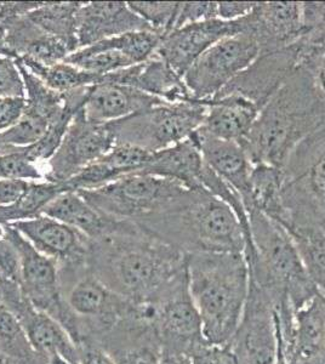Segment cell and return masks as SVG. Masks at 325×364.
I'll use <instances>...</instances> for the list:
<instances>
[{
  "mask_svg": "<svg viewBox=\"0 0 325 364\" xmlns=\"http://www.w3.org/2000/svg\"><path fill=\"white\" fill-rule=\"evenodd\" d=\"M87 269L105 286L142 306L187 265V255L142 231L91 240Z\"/></svg>",
  "mask_w": 325,
  "mask_h": 364,
  "instance_id": "6da1fadb",
  "label": "cell"
},
{
  "mask_svg": "<svg viewBox=\"0 0 325 364\" xmlns=\"http://www.w3.org/2000/svg\"><path fill=\"white\" fill-rule=\"evenodd\" d=\"M325 129V97L312 75L299 66L272 96L240 145L252 164L283 169L292 152Z\"/></svg>",
  "mask_w": 325,
  "mask_h": 364,
  "instance_id": "7a4b0ae2",
  "label": "cell"
},
{
  "mask_svg": "<svg viewBox=\"0 0 325 364\" xmlns=\"http://www.w3.org/2000/svg\"><path fill=\"white\" fill-rule=\"evenodd\" d=\"M247 213L256 250L245 259L249 281L271 300L280 329L289 331L297 311L319 291L309 279L288 231L256 209Z\"/></svg>",
  "mask_w": 325,
  "mask_h": 364,
  "instance_id": "3957f363",
  "label": "cell"
},
{
  "mask_svg": "<svg viewBox=\"0 0 325 364\" xmlns=\"http://www.w3.org/2000/svg\"><path fill=\"white\" fill-rule=\"evenodd\" d=\"M142 231L186 255L243 252L245 238L238 218L206 188L188 190L164 210L134 221Z\"/></svg>",
  "mask_w": 325,
  "mask_h": 364,
  "instance_id": "277c9868",
  "label": "cell"
},
{
  "mask_svg": "<svg viewBox=\"0 0 325 364\" xmlns=\"http://www.w3.org/2000/svg\"><path fill=\"white\" fill-rule=\"evenodd\" d=\"M191 296L208 343L225 346L238 327L249 291L243 252H197L187 255Z\"/></svg>",
  "mask_w": 325,
  "mask_h": 364,
  "instance_id": "5b68a950",
  "label": "cell"
},
{
  "mask_svg": "<svg viewBox=\"0 0 325 364\" xmlns=\"http://www.w3.org/2000/svg\"><path fill=\"white\" fill-rule=\"evenodd\" d=\"M282 170L283 228L289 235L325 236V129L304 141Z\"/></svg>",
  "mask_w": 325,
  "mask_h": 364,
  "instance_id": "8992f818",
  "label": "cell"
},
{
  "mask_svg": "<svg viewBox=\"0 0 325 364\" xmlns=\"http://www.w3.org/2000/svg\"><path fill=\"white\" fill-rule=\"evenodd\" d=\"M206 105L194 100L163 104L123 119L107 123L115 145H130L158 152L190 139L204 124Z\"/></svg>",
  "mask_w": 325,
  "mask_h": 364,
  "instance_id": "52a82bcc",
  "label": "cell"
},
{
  "mask_svg": "<svg viewBox=\"0 0 325 364\" xmlns=\"http://www.w3.org/2000/svg\"><path fill=\"white\" fill-rule=\"evenodd\" d=\"M156 331L161 350L191 357L208 343L202 321L191 296L187 265L175 274L147 305H142Z\"/></svg>",
  "mask_w": 325,
  "mask_h": 364,
  "instance_id": "ba28073f",
  "label": "cell"
},
{
  "mask_svg": "<svg viewBox=\"0 0 325 364\" xmlns=\"http://www.w3.org/2000/svg\"><path fill=\"white\" fill-rule=\"evenodd\" d=\"M188 188L153 175L130 174L97 190L78 191L87 203L118 219L137 220L164 210Z\"/></svg>",
  "mask_w": 325,
  "mask_h": 364,
  "instance_id": "9c48e42d",
  "label": "cell"
},
{
  "mask_svg": "<svg viewBox=\"0 0 325 364\" xmlns=\"http://www.w3.org/2000/svg\"><path fill=\"white\" fill-rule=\"evenodd\" d=\"M4 235L20 255L21 289L37 310L61 324L75 343L78 336V318L72 312L62 293L58 266L44 257L10 225H3Z\"/></svg>",
  "mask_w": 325,
  "mask_h": 364,
  "instance_id": "30bf717a",
  "label": "cell"
},
{
  "mask_svg": "<svg viewBox=\"0 0 325 364\" xmlns=\"http://www.w3.org/2000/svg\"><path fill=\"white\" fill-rule=\"evenodd\" d=\"M63 296L78 318L75 346L84 341L99 345L137 309V305L105 286L89 269L63 291Z\"/></svg>",
  "mask_w": 325,
  "mask_h": 364,
  "instance_id": "8fae6325",
  "label": "cell"
},
{
  "mask_svg": "<svg viewBox=\"0 0 325 364\" xmlns=\"http://www.w3.org/2000/svg\"><path fill=\"white\" fill-rule=\"evenodd\" d=\"M260 54L261 49L256 38L243 31L211 46L186 72L183 82L198 101L213 99L247 70Z\"/></svg>",
  "mask_w": 325,
  "mask_h": 364,
  "instance_id": "7c38bea8",
  "label": "cell"
},
{
  "mask_svg": "<svg viewBox=\"0 0 325 364\" xmlns=\"http://www.w3.org/2000/svg\"><path fill=\"white\" fill-rule=\"evenodd\" d=\"M10 226L20 232L38 252L54 261L62 293L87 272L90 240L77 228L43 214Z\"/></svg>",
  "mask_w": 325,
  "mask_h": 364,
  "instance_id": "4fadbf2b",
  "label": "cell"
},
{
  "mask_svg": "<svg viewBox=\"0 0 325 364\" xmlns=\"http://www.w3.org/2000/svg\"><path fill=\"white\" fill-rule=\"evenodd\" d=\"M225 346L235 364H276V312L267 295L252 282L249 281L240 322Z\"/></svg>",
  "mask_w": 325,
  "mask_h": 364,
  "instance_id": "5bb4252c",
  "label": "cell"
},
{
  "mask_svg": "<svg viewBox=\"0 0 325 364\" xmlns=\"http://www.w3.org/2000/svg\"><path fill=\"white\" fill-rule=\"evenodd\" d=\"M0 302L16 316L29 343L46 364H80L78 350L68 333L31 304L18 283L0 282Z\"/></svg>",
  "mask_w": 325,
  "mask_h": 364,
  "instance_id": "9a60e30c",
  "label": "cell"
},
{
  "mask_svg": "<svg viewBox=\"0 0 325 364\" xmlns=\"http://www.w3.org/2000/svg\"><path fill=\"white\" fill-rule=\"evenodd\" d=\"M113 147L114 139L107 124L87 120L82 107L72 120L58 151L50 158L44 178L53 183H65Z\"/></svg>",
  "mask_w": 325,
  "mask_h": 364,
  "instance_id": "2e32d148",
  "label": "cell"
},
{
  "mask_svg": "<svg viewBox=\"0 0 325 364\" xmlns=\"http://www.w3.org/2000/svg\"><path fill=\"white\" fill-rule=\"evenodd\" d=\"M300 41L284 49L261 54L218 95L239 96L262 109L300 66Z\"/></svg>",
  "mask_w": 325,
  "mask_h": 364,
  "instance_id": "e0dca14e",
  "label": "cell"
},
{
  "mask_svg": "<svg viewBox=\"0 0 325 364\" xmlns=\"http://www.w3.org/2000/svg\"><path fill=\"white\" fill-rule=\"evenodd\" d=\"M243 32L242 18L223 21L220 18L198 22L174 29L161 39L156 55L163 58L183 78L198 58L225 38Z\"/></svg>",
  "mask_w": 325,
  "mask_h": 364,
  "instance_id": "ac0fdd59",
  "label": "cell"
},
{
  "mask_svg": "<svg viewBox=\"0 0 325 364\" xmlns=\"http://www.w3.org/2000/svg\"><path fill=\"white\" fill-rule=\"evenodd\" d=\"M242 21L243 31L256 38L261 54L284 49L299 42L305 34L302 3L297 1L257 3Z\"/></svg>",
  "mask_w": 325,
  "mask_h": 364,
  "instance_id": "d6986e66",
  "label": "cell"
},
{
  "mask_svg": "<svg viewBox=\"0 0 325 364\" xmlns=\"http://www.w3.org/2000/svg\"><path fill=\"white\" fill-rule=\"evenodd\" d=\"M137 31H153L124 1L82 3L77 16L79 49ZM156 32V31H154Z\"/></svg>",
  "mask_w": 325,
  "mask_h": 364,
  "instance_id": "ffe728a7",
  "label": "cell"
},
{
  "mask_svg": "<svg viewBox=\"0 0 325 364\" xmlns=\"http://www.w3.org/2000/svg\"><path fill=\"white\" fill-rule=\"evenodd\" d=\"M0 26L4 28L6 46L13 60H32L53 66L63 63L70 51L58 39L29 20L27 15H13L5 8L0 10Z\"/></svg>",
  "mask_w": 325,
  "mask_h": 364,
  "instance_id": "44dd1931",
  "label": "cell"
},
{
  "mask_svg": "<svg viewBox=\"0 0 325 364\" xmlns=\"http://www.w3.org/2000/svg\"><path fill=\"white\" fill-rule=\"evenodd\" d=\"M43 215L77 228L91 240L140 231L132 220L108 215L87 203L77 192H65L54 199L43 211Z\"/></svg>",
  "mask_w": 325,
  "mask_h": 364,
  "instance_id": "7402d4cb",
  "label": "cell"
},
{
  "mask_svg": "<svg viewBox=\"0 0 325 364\" xmlns=\"http://www.w3.org/2000/svg\"><path fill=\"white\" fill-rule=\"evenodd\" d=\"M190 139L198 146L206 166L240 196L247 209L250 202L252 163L245 149L238 142L213 136L202 128L196 130Z\"/></svg>",
  "mask_w": 325,
  "mask_h": 364,
  "instance_id": "603a6c76",
  "label": "cell"
},
{
  "mask_svg": "<svg viewBox=\"0 0 325 364\" xmlns=\"http://www.w3.org/2000/svg\"><path fill=\"white\" fill-rule=\"evenodd\" d=\"M282 341L288 363L325 364L324 295L318 293L297 311L292 331Z\"/></svg>",
  "mask_w": 325,
  "mask_h": 364,
  "instance_id": "cb8c5ba5",
  "label": "cell"
},
{
  "mask_svg": "<svg viewBox=\"0 0 325 364\" xmlns=\"http://www.w3.org/2000/svg\"><path fill=\"white\" fill-rule=\"evenodd\" d=\"M163 104L164 101L136 87L100 83L87 89L84 114L92 123L107 124Z\"/></svg>",
  "mask_w": 325,
  "mask_h": 364,
  "instance_id": "d4e9b609",
  "label": "cell"
},
{
  "mask_svg": "<svg viewBox=\"0 0 325 364\" xmlns=\"http://www.w3.org/2000/svg\"><path fill=\"white\" fill-rule=\"evenodd\" d=\"M206 105L204 124L206 133L223 140L240 144L257 119L261 108L235 95H218L203 101Z\"/></svg>",
  "mask_w": 325,
  "mask_h": 364,
  "instance_id": "484cf974",
  "label": "cell"
},
{
  "mask_svg": "<svg viewBox=\"0 0 325 364\" xmlns=\"http://www.w3.org/2000/svg\"><path fill=\"white\" fill-rule=\"evenodd\" d=\"M206 166L202 154L193 140L179 142L176 145L154 152L147 166L137 174L153 175L173 180L191 191L203 190L201 175Z\"/></svg>",
  "mask_w": 325,
  "mask_h": 364,
  "instance_id": "4316f807",
  "label": "cell"
},
{
  "mask_svg": "<svg viewBox=\"0 0 325 364\" xmlns=\"http://www.w3.org/2000/svg\"><path fill=\"white\" fill-rule=\"evenodd\" d=\"M132 87L158 97L165 104H183L196 100L186 87L183 78L156 54L146 63L136 65Z\"/></svg>",
  "mask_w": 325,
  "mask_h": 364,
  "instance_id": "83f0119b",
  "label": "cell"
},
{
  "mask_svg": "<svg viewBox=\"0 0 325 364\" xmlns=\"http://www.w3.org/2000/svg\"><path fill=\"white\" fill-rule=\"evenodd\" d=\"M283 170L270 164H252L250 178V202L247 211L256 209L277 224L283 226L285 211L283 207Z\"/></svg>",
  "mask_w": 325,
  "mask_h": 364,
  "instance_id": "f1b7e54d",
  "label": "cell"
},
{
  "mask_svg": "<svg viewBox=\"0 0 325 364\" xmlns=\"http://www.w3.org/2000/svg\"><path fill=\"white\" fill-rule=\"evenodd\" d=\"M82 5L79 1L41 3L27 16L46 33L65 44L70 54H73L79 50L77 16Z\"/></svg>",
  "mask_w": 325,
  "mask_h": 364,
  "instance_id": "f546056e",
  "label": "cell"
},
{
  "mask_svg": "<svg viewBox=\"0 0 325 364\" xmlns=\"http://www.w3.org/2000/svg\"><path fill=\"white\" fill-rule=\"evenodd\" d=\"M87 89L89 87H80V89L65 92L63 94L65 95L63 111L58 119H55L49 125L46 135L34 145L28 146V147H18L21 152L25 154L29 161L36 164L39 161H49L50 158L54 156L55 152L61 145L62 140L66 135L72 120L75 118V114L84 107L85 100H87Z\"/></svg>",
  "mask_w": 325,
  "mask_h": 364,
  "instance_id": "4dcf8cb0",
  "label": "cell"
},
{
  "mask_svg": "<svg viewBox=\"0 0 325 364\" xmlns=\"http://www.w3.org/2000/svg\"><path fill=\"white\" fill-rule=\"evenodd\" d=\"M15 63L25 83L26 108L23 116L43 120L48 124H51L63 111L65 95L46 87L37 75L27 70L22 63L17 61Z\"/></svg>",
  "mask_w": 325,
  "mask_h": 364,
  "instance_id": "1f68e13d",
  "label": "cell"
},
{
  "mask_svg": "<svg viewBox=\"0 0 325 364\" xmlns=\"http://www.w3.org/2000/svg\"><path fill=\"white\" fill-rule=\"evenodd\" d=\"M0 350L11 364H46L29 343L20 321L0 302Z\"/></svg>",
  "mask_w": 325,
  "mask_h": 364,
  "instance_id": "d6a6232c",
  "label": "cell"
},
{
  "mask_svg": "<svg viewBox=\"0 0 325 364\" xmlns=\"http://www.w3.org/2000/svg\"><path fill=\"white\" fill-rule=\"evenodd\" d=\"M15 61L22 63L51 90L58 91L61 94L80 89V87H92L101 83V79H102L100 75L79 70L70 63H58L53 66H46L27 58L15 60Z\"/></svg>",
  "mask_w": 325,
  "mask_h": 364,
  "instance_id": "836d02e7",
  "label": "cell"
},
{
  "mask_svg": "<svg viewBox=\"0 0 325 364\" xmlns=\"http://www.w3.org/2000/svg\"><path fill=\"white\" fill-rule=\"evenodd\" d=\"M63 63L100 77L134 66L132 61L119 51L103 48L99 44L79 49L70 54Z\"/></svg>",
  "mask_w": 325,
  "mask_h": 364,
  "instance_id": "e575fe53",
  "label": "cell"
},
{
  "mask_svg": "<svg viewBox=\"0 0 325 364\" xmlns=\"http://www.w3.org/2000/svg\"><path fill=\"white\" fill-rule=\"evenodd\" d=\"M163 36L154 31H137L122 34L119 37L96 43L103 48L117 50L132 61V65L144 63L156 54Z\"/></svg>",
  "mask_w": 325,
  "mask_h": 364,
  "instance_id": "d590c367",
  "label": "cell"
},
{
  "mask_svg": "<svg viewBox=\"0 0 325 364\" xmlns=\"http://www.w3.org/2000/svg\"><path fill=\"white\" fill-rule=\"evenodd\" d=\"M309 279L325 296V236L290 235Z\"/></svg>",
  "mask_w": 325,
  "mask_h": 364,
  "instance_id": "8d00e7d4",
  "label": "cell"
},
{
  "mask_svg": "<svg viewBox=\"0 0 325 364\" xmlns=\"http://www.w3.org/2000/svg\"><path fill=\"white\" fill-rule=\"evenodd\" d=\"M182 3L129 1V8L163 37L173 32Z\"/></svg>",
  "mask_w": 325,
  "mask_h": 364,
  "instance_id": "74e56055",
  "label": "cell"
},
{
  "mask_svg": "<svg viewBox=\"0 0 325 364\" xmlns=\"http://www.w3.org/2000/svg\"><path fill=\"white\" fill-rule=\"evenodd\" d=\"M154 152L139 149L135 146L115 145L102 159L108 166H111L119 178L125 175L137 174L144 166Z\"/></svg>",
  "mask_w": 325,
  "mask_h": 364,
  "instance_id": "f35d334b",
  "label": "cell"
},
{
  "mask_svg": "<svg viewBox=\"0 0 325 364\" xmlns=\"http://www.w3.org/2000/svg\"><path fill=\"white\" fill-rule=\"evenodd\" d=\"M300 66L312 75L321 95L325 97V34L300 39Z\"/></svg>",
  "mask_w": 325,
  "mask_h": 364,
  "instance_id": "ab89813d",
  "label": "cell"
},
{
  "mask_svg": "<svg viewBox=\"0 0 325 364\" xmlns=\"http://www.w3.org/2000/svg\"><path fill=\"white\" fill-rule=\"evenodd\" d=\"M49 124L43 120L22 116L13 128L0 133V141L6 147H28L44 136Z\"/></svg>",
  "mask_w": 325,
  "mask_h": 364,
  "instance_id": "60d3db41",
  "label": "cell"
},
{
  "mask_svg": "<svg viewBox=\"0 0 325 364\" xmlns=\"http://www.w3.org/2000/svg\"><path fill=\"white\" fill-rule=\"evenodd\" d=\"M44 178L37 166L16 147L14 154L0 156V180L36 181Z\"/></svg>",
  "mask_w": 325,
  "mask_h": 364,
  "instance_id": "b9f144b4",
  "label": "cell"
},
{
  "mask_svg": "<svg viewBox=\"0 0 325 364\" xmlns=\"http://www.w3.org/2000/svg\"><path fill=\"white\" fill-rule=\"evenodd\" d=\"M25 96V83L15 60L0 56V97Z\"/></svg>",
  "mask_w": 325,
  "mask_h": 364,
  "instance_id": "7bdbcfd3",
  "label": "cell"
},
{
  "mask_svg": "<svg viewBox=\"0 0 325 364\" xmlns=\"http://www.w3.org/2000/svg\"><path fill=\"white\" fill-rule=\"evenodd\" d=\"M20 281V255L15 245L5 237L4 228L0 225V282Z\"/></svg>",
  "mask_w": 325,
  "mask_h": 364,
  "instance_id": "ee69618b",
  "label": "cell"
},
{
  "mask_svg": "<svg viewBox=\"0 0 325 364\" xmlns=\"http://www.w3.org/2000/svg\"><path fill=\"white\" fill-rule=\"evenodd\" d=\"M215 18H218V3L215 1L182 3L174 29L181 28L183 26L192 25L198 22L215 20Z\"/></svg>",
  "mask_w": 325,
  "mask_h": 364,
  "instance_id": "f6af8a7d",
  "label": "cell"
},
{
  "mask_svg": "<svg viewBox=\"0 0 325 364\" xmlns=\"http://www.w3.org/2000/svg\"><path fill=\"white\" fill-rule=\"evenodd\" d=\"M304 37L325 34V3H302Z\"/></svg>",
  "mask_w": 325,
  "mask_h": 364,
  "instance_id": "bcb514c9",
  "label": "cell"
},
{
  "mask_svg": "<svg viewBox=\"0 0 325 364\" xmlns=\"http://www.w3.org/2000/svg\"><path fill=\"white\" fill-rule=\"evenodd\" d=\"M25 97H0V133L13 128L25 113Z\"/></svg>",
  "mask_w": 325,
  "mask_h": 364,
  "instance_id": "7dc6e473",
  "label": "cell"
},
{
  "mask_svg": "<svg viewBox=\"0 0 325 364\" xmlns=\"http://www.w3.org/2000/svg\"><path fill=\"white\" fill-rule=\"evenodd\" d=\"M192 364H235L226 346L208 343L191 355Z\"/></svg>",
  "mask_w": 325,
  "mask_h": 364,
  "instance_id": "c3c4849f",
  "label": "cell"
},
{
  "mask_svg": "<svg viewBox=\"0 0 325 364\" xmlns=\"http://www.w3.org/2000/svg\"><path fill=\"white\" fill-rule=\"evenodd\" d=\"M256 4L252 1H221L218 3V17L223 21H237L247 16Z\"/></svg>",
  "mask_w": 325,
  "mask_h": 364,
  "instance_id": "681fc988",
  "label": "cell"
},
{
  "mask_svg": "<svg viewBox=\"0 0 325 364\" xmlns=\"http://www.w3.org/2000/svg\"><path fill=\"white\" fill-rule=\"evenodd\" d=\"M80 364H115L107 352L97 343L84 341L77 345Z\"/></svg>",
  "mask_w": 325,
  "mask_h": 364,
  "instance_id": "f907efd6",
  "label": "cell"
},
{
  "mask_svg": "<svg viewBox=\"0 0 325 364\" xmlns=\"http://www.w3.org/2000/svg\"><path fill=\"white\" fill-rule=\"evenodd\" d=\"M31 181L27 180H0V207L16 202L28 188Z\"/></svg>",
  "mask_w": 325,
  "mask_h": 364,
  "instance_id": "816d5d0a",
  "label": "cell"
},
{
  "mask_svg": "<svg viewBox=\"0 0 325 364\" xmlns=\"http://www.w3.org/2000/svg\"><path fill=\"white\" fill-rule=\"evenodd\" d=\"M159 364H192L191 357L182 352L161 350Z\"/></svg>",
  "mask_w": 325,
  "mask_h": 364,
  "instance_id": "f5cc1de1",
  "label": "cell"
},
{
  "mask_svg": "<svg viewBox=\"0 0 325 364\" xmlns=\"http://www.w3.org/2000/svg\"><path fill=\"white\" fill-rule=\"evenodd\" d=\"M277 340H278V348H277V360L276 364H288L287 357H285L284 348H283V341H282V336H280L279 324L277 321Z\"/></svg>",
  "mask_w": 325,
  "mask_h": 364,
  "instance_id": "db71d44e",
  "label": "cell"
},
{
  "mask_svg": "<svg viewBox=\"0 0 325 364\" xmlns=\"http://www.w3.org/2000/svg\"><path fill=\"white\" fill-rule=\"evenodd\" d=\"M14 149H15V147H6V146L3 145L1 141H0V156H1V154H14Z\"/></svg>",
  "mask_w": 325,
  "mask_h": 364,
  "instance_id": "11a10c76",
  "label": "cell"
},
{
  "mask_svg": "<svg viewBox=\"0 0 325 364\" xmlns=\"http://www.w3.org/2000/svg\"><path fill=\"white\" fill-rule=\"evenodd\" d=\"M1 5H3V3H0V10H1Z\"/></svg>",
  "mask_w": 325,
  "mask_h": 364,
  "instance_id": "9f6ffc18",
  "label": "cell"
},
{
  "mask_svg": "<svg viewBox=\"0 0 325 364\" xmlns=\"http://www.w3.org/2000/svg\"><path fill=\"white\" fill-rule=\"evenodd\" d=\"M288 364H292V363H288Z\"/></svg>",
  "mask_w": 325,
  "mask_h": 364,
  "instance_id": "6f0895ef",
  "label": "cell"
}]
</instances>
